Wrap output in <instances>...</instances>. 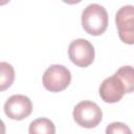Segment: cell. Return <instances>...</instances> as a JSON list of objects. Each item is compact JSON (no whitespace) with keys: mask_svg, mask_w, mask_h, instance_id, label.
<instances>
[{"mask_svg":"<svg viewBox=\"0 0 134 134\" xmlns=\"http://www.w3.org/2000/svg\"><path fill=\"white\" fill-rule=\"evenodd\" d=\"M83 28L91 36L102 35L108 26V13L98 3L87 5L82 13Z\"/></svg>","mask_w":134,"mask_h":134,"instance_id":"obj_1","label":"cell"},{"mask_svg":"<svg viewBox=\"0 0 134 134\" xmlns=\"http://www.w3.org/2000/svg\"><path fill=\"white\" fill-rule=\"evenodd\" d=\"M72 115L79 126L87 129L96 127L103 118L102 109L92 100L80 102L74 107Z\"/></svg>","mask_w":134,"mask_h":134,"instance_id":"obj_2","label":"cell"},{"mask_svg":"<svg viewBox=\"0 0 134 134\" xmlns=\"http://www.w3.org/2000/svg\"><path fill=\"white\" fill-rule=\"evenodd\" d=\"M42 82L43 86L48 91L60 92L69 86L71 82V73L67 67L54 64L45 70Z\"/></svg>","mask_w":134,"mask_h":134,"instance_id":"obj_3","label":"cell"},{"mask_svg":"<svg viewBox=\"0 0 134 134\" xmlns=\"http://www.w3.org/2000/svg\"><path fill=\"white\" fill-rule=\"evenodd\" d=\"M119 39L126 44H134V5L121 6L115 14Z\"/></svg>","mask_w":134,"mask_h":134,"instance_id":"obj_4","label":"cell"},{"mask_svg":"<svg viewBox=\"0 0 134 134\" xmlns=\"http://www.w3.org/2000/svg\"><path fill=\"white\" fill-rule=\"evenodd\" d=\"M70 61L79 67H87L94 60V47L86 39L73 40L68 46Z\"/></svg>","mask_w":134,"mask_h":134,"instance_id":"obj_5","label":"cell"},{"mask_svg":"<svg viewBox=\"0 0 134 134\" xmlns=\"http://www.w3.org/2000/svg\"><path fill=\"white\" fill-rule=\"evenodd\" d=\"M3 109L6 116L10 119L21 120L31 113L32 104L29 97L23 94H15L6 99Z\"/></svg>","mask_w":134,"mask_h":134,"instance_id":"obj_6","label":"cell"},{"mask_svg":"<svg viewBox=\"0 0 134 134\" xmlns=\"http://www.w3.org/2000/svg\"><path fill=\"white\" fill-rule=\"evenodd\" d=\"M98 92L104 102L112 104L119 102L126 93V90L121 81L115 74H113L102 82Z\"/></svg>","mask_w":134,"mask_h":134,"instance_id":"obj_7","label":"cell"},{"mask_svg":"<svg viewBox=\"0 0 134 134\" xmlns=\"http://www.w3.org/2000/svg\"><path fill=\"white\" fill-rule=\"evenodd\" d=\"M29 134H55V126L54 124L46 118L40 117L32 120L28 128Z\"/></svg>","mask_w":134,"mask_h":134,"instance_id":"obj_8","label":"cell"},{"mask_svg":"<svg viewBox=\"0 0 134 134\" xmlns=\"http://www.w3.org/2000/svg\"><path fill=\"white\" fill-rule=\"evenodd\" d=\"M122 83L126 93L134 91V67L122 66L114 73Z\"/></svg>","mask_w":134,"mask_h":134,"instance_id":"obj_9","label":"cell"},{"mask_svg":"<svg viewBox=\"0 0 134 134\" xmlns=\"http://www.w3.org/2000/svg\"><path fill=\"white\" fill-rule=\"evenodd\" d=\"M0 70H1V77H0V90L4 91L8 87L12 86L15 80V70L14 67L8 64L7 62L0 63Z\"/></svg>","mask_w":134,"mask_h":134,"instance_id":"obj_10","label":"cell"},{"mask_svg":"<svg viewBox=\"0 0 134 134\" xmlns=\"http://www.w3.org/2000/svg\"><path fill=\"white\" fill-rule=\"evenodd\" d=\"M106 134H132V131L126 124L120 121H113L107 126Z\"/></svg>","mask_w":134,"mask_h":134,"instance_id":"obj_11","label":"cell"}]
</instances>
